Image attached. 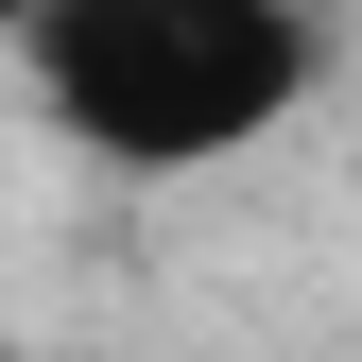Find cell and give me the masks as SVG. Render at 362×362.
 <instances>
[{
  "instance_id": "obj_1",
  "label": "cell",
  "mask_w": 362,
  "mask_h": 362,
  "mask_svg": "<svg viewBox=\"0 0 362 362\" xmlns=\"http://www.w3.org/2000/svg\"><path fill=\"white\" fill-rule=\"evenodd\" d=\"M310 86L293 0H35V104L121 173H190Z\"/></svg>"
}]
</instances>
